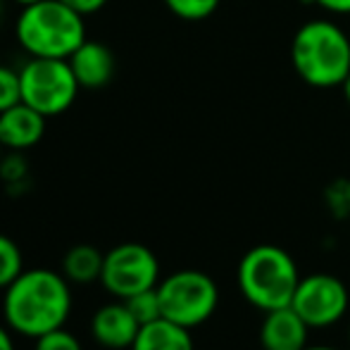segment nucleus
<instances>
[{
  "label": "nucleus",
  "mask_w": 350,
  "mask_h": 350,
  "mask_svg": "<svg viewBox=\"0 0 350 350\" xmlns=\"http://www.w3.org/2000/svg\"><path fill=\"white\" fill-rule=\"evenodd\" d=\"M70 312V281L53 269H27L5 288L3 317L19 336L38 338L62 329Z\"/></svg>",
  "instance_id": "obj_1"
},
{
  "label": "nucleus",
  "mask_w": 350,
  "mask_h": 350,
  "mask_svg": "<svg viewBox=\"0 0 350 350\" xmlns=\"http://www.w3.org/2000/svg\"><path fill=\"white\" fill-rule=\"evenodd\" d=\"M291 62L308 86H341L350 74L348 33L329 19L305 22L291 41Z\"/></svg>",
  "instance_id": "obj_2"
},
{
  "label": "nucleus",
  "mask_w": 350,
  "mask_h": 350,
  "mask_svg": "<svg viewBox=\"0 0 350 350\" xmlns=\"http://www.w3.org/2000/svg\"><path fill=\"white\" fill-rule=\"evenodd\" d=\"M14 36L29 57L70 60L72 53L86 41V24L83 14L62 0H41L22 8L14 24Z\"/></svg>",
  "instance_id": "obj_3"
},
{
  "label": "nucleus",
  "mask_w": 350,
  "mask_h": 350,
  "mask_svg": "<svg viewBox=\"0 0 350 350\" xmlns=\"http://www.w3.org/2000/svg\"><path fill=\"white\" fill-rule=\"evenodd\" d=\"M236 277H239L241 295L253 308L272 312L291 305L298 288L300 272L295 267V260L284 248L260 243L241 258Z\"/></svg>",
  "instance_id": "obj_4"
},
{
  "label": "nucleus",
  "mask_w": 350,
  "mask_h": 350,
  "mask_svg": "<svg viewBox=\"0 0 350 350\" xmlns=\"http://www.w3.org/2000/svg\"><path fill=\"white\" fill-rule=\"evenodd\" d=\"M162 317L193 329L205 324L219 305V288L215 279L198 269H181L157 284Z\"/></svg>",
  "instance_id": "obj_5"
},
{
  "label": "nucleus",
  "mask_w": 350,
  "mask_h": 350,
  "mask_svg": "<svg viewBox=\"0 0 350 350\" xmlns=\"http://www.w3.org/2000/svg\"><path fill=\"white\" fill-rule=\"evenodd\" d=\"M19 79L22 103L46 117H57L70 110L81 88L70 60L60 57H29L19 70Z\"/></svg>",
  "instance_id": "obj_6"
},
{
  "label": "nucleus",
  "mask_w": 350,
  "mask_h": 350,
  "mask_svg": "<svg viewBox=\"0 0 350 350\" xmlns=\"http://www.w3.org/2000/svg\"><path fill=\"white\" fill-rule=\"evenodd\" d=\"M160 262L143 243H120L105 253L100 284L115 298H129L160 284Z\"/></svg>",
  "instance_id": "obj_7"
},
{
  "label": "nucleus",
  "mask_w": 350,
  "mask_h": 350,
  "mask_svg": "<svg viewBox=\"0 0 350 350\" xmlns=\"http://www.w3.org/2000/svg\"><path fill=\"white\" fill-rule=\"evenodd\" d=\"M291 308L310 329H327L341 322L348 312V288L334 274L319 272L300 277Z\"/></svg>",
  "instance_id": "obj_8"
},
{
  "label": "nucleus",
  "mask_w": 350,
  "mask_h": 350,
  "mask_svg": "<svg viewBox=\"0 0 350 350\" xmlns=\"http://www.w3.org/2000/svg\"><path fill=\"white\" fill-rule=\"evenodd\" d=\"M46 115L33 110L27 103H17V105L0 112V143H3V148L24 152L38 146L46 134Z\"/></svg>",
  "instance_id": "obj_9"
},
{
  "label": "nucleus",
  "mask_w": 350,
  "mask_h": 350,
  "mask_svg": "<svg viewBox=\"0 0 350 350\" xmlns=\"http://www.w3.org/2000/svg\"><path fill=\"white\" fill-rule=\"evenodd\" d=\"M141 332V324L126 308V303H107L93 314L91 334L103 348L124 350L131 348Z\"/></svg>",
  "instance_id": "obj_10"
},
{
  "label": "nucleus",
  "mask_w": 350,
  "mask_h": 350,
  "mask_svg": "<svg viewBox=\"0 0 350 350\" xmlns=\"http://www.w3.org/2000/svg\"><path fill=\"white\" fill-rule=\"evenodd\" d=\"M308 332L310 327L291 305L279 308L265 312L262 327H260V346L262 350H305Z\"/></svg>",
  "instance_id": "obj_11"
},
{
  "label": "nucleus",
  "mask_w": 350,
  "mask_h": 350,
  "mask_svg": "<svg viewBox=\"0 0 350 350\" xmlns=\"http://www.w3.org/2000/svg\"><path fill=\"white\" fill-rule=\"evenodd\" d=\"M70 65L81 88H103L115 77V55L100 41H86L72 53Z\"/></svg>",
  "instance_id": "obj_12"
},
{
  "label": "nucleus",
  "mask_w": 350,
  "mask_h": 350,
  "mask_svg": "<svg viewBox=\"0 0 350 350\" xmlns=\"http://www.w3.org/2000/svg\"><path fill=\"white\" fill-rule=\"evenodd\" d=\"M191 329H184L170 319H157L141 327L131 350H196Z\"/></svg>",
  "instance_id": "obj_13"
},
{
  "label": "nucleus",
  "mask_w": 350,
  "mask_h": 350,
  "mask_svg": "<svg viewBox=\"0 0 350 350\" xmlns=\"http://www.w3.org/2000/svg\"><path fill=\"white\" fill-rule=\"evenodd\" d=\"M103 262L105 255L93 245H74L67 250L65 260H62V274L70 284L86 286L93 281H100L103 274Z\"/></svg>",
  "instance_id": "obj_14"
},
{
  "label": "nucleus",
  "mask_w": 350,
  "mask_h": 350,
  "mask_svg": "<svg viewBox=\"0 0 350 350\" xmlns=\"http://www.w3.org/2000/svg\"><path fill=\"white\" fill-rule=\"evenodd\" d=\"M124 303L141 327L162 319V305H160V295H157V286L155 288H148V291H141V293L129 295V298H124Z\"/></svg>",
  "instance_id": "obj_15"
},
{
  "label": "nucleus",
  "mask_w": 350,
  "mask_h": 350,
  "mask_svg": "<svg viewBox=\"0 0 350 350\" xmlns=\"http://www.w3.org/2000/svg\"><path fill=\"white\" fill-rule=\"evenodd\" d=\"M22 272V250L10 236L0 234V288L5 291Z\"/></svg>",
  "instance_id": "obj_16"
},
{
  "label": "nucleus",
  "mask_w": 350,
  "mask_h": 350,
  "mask_svg": "<svg viewBox=\"0 0 350 350\" xmlns=\"http://www.w3.org/2000/svg\"><path fill=\"white\" fill-rule=\"evenodd\" d=\"M172 14L186 22H203L219 8V0H162Z\"/></svg>",
  "instance_id": "obj_17"
},
{
  "label": "nucleus",
  "mask_w": 350,
  "mask_h": 350,
  "mask_svg": "<svg viewBox=\"0 0 350 350\" xmlns=\"http://www.w3.org/2000/svg\"><path fill=\"white\" fill-rule=\"evenodd\" d=\"M22 103V79L12 67L0 65V112Z\"/></svg>",
  "instance_id": "obj_18"
},
{
  "label": "nucleus",
  "mask_w": 350,
  "mask_h": 350,
  "mask_svg": "<svg viewBox=\"0 0 350 350\" xmlns=\"http://www.w3.org/2000/svg\"><path fill=\"white\" fill-rule=\"evenodd\" d=\"M27 174H29V165L22 152H17V150L5 152L3 162H0V179L8 186H19L27 181Z\"/></svg>",
  "instance_id": "obj_19"
},
{
  "label": "nucleus",
  "mask_w": 350,
  "mask_h": 350,
  "mask_svg": "<svg viewBox=\"0 0 350 350\" xmlns=\"http://www.w3.org/2000/svg\"><path fill=\"white\" fill-rule=\"evenodd\" d=\"M327 208L336 219H346L350 215V181L338 179L327 189Z\"/></svg>",
  "instance_id": "obj_20"
},
{
  "label": "nucleus",
  "mask_w": 350,
  "mask_h": 350,
  "mask_svg": "<svg viewBox=\"0 0 350 350\" xmlns=\"http://www.w3.org/2000/svg\"><path fill=\"white\" fill-rule=\"evenodd\" d=\"M33 350H81V343L74 334L67 332L65 327L48 332L36 338V348Z\"/></svg>",
  "instance_id": "obj_21"
},
{
  "label": "nucleus",
  "mask_w": 350,
  "mask_h": 350,
  "mask_svg": "<svg viewBox=\"0 0 350 350\" xmlns=\"http://www.w3.org/2000/svg\"><path fill=\"white\" fill-rule=\"evenodd\" d=\"M65 5H70L72 10H77L79 14H96L98 10H103L107 5V0H62Z\"/></svg>",
  "instance_id": "obj_22"
},
{
  "label": "nucleus",
  "mask_w": 350,
  "mask_h": 350,
  "mask_svg": "<svg viewBox=\"0 0 350 350\" xmlns=\"http://www.w3.org/2000/svg\"><path fill=\"white\" fill-rule=\"evenodd\" d=\"M314 3L332 14H350V0H314Z\"/></svg>",
  "instance_id": "obj_23"
},
{
  "label": "nucleus",
  "mask_w": 350,
  "mask_h": 350,
  "mask_svg": "<svg viewBox=\"0 0 350 350\" xmlns=\"http://www.w3.org/2000/svg\"><path fill=\"white\" fill-rule=\"evenodd\" d=\"M10 332H12V329L0 324V350H14V341Z\"/></svg>",
  "instance_id": "obj_24"
},
{
  "label": "nucleus",
  "mask_w": 350,
  "mask_h": 350,
  "mask_svg": "<svg viewBox=\"0 0 350 350\" xmlns=\"http://www.w3.org/2000/svg\"><path fill=\"white\" fill-rule=\"evenodd\" d=\"M341 91H343V98H346V103L350 105V74L346 77V81L341 83Z\"/></svg>",
  "instance_id": "obj_25"
},
{
  "label": "nucleus",
  "mask_w": 350,
  "mask_h": 350,
  "mask_svg": "<svg viewBox=\"0 0 350 350\" xmlns=\"http://www.w3.org/2000/svg\"><path fill=\"white\" fill-rule=\"evenodd\" d=\"M17 5H22V8H27V5H33V3H41V0H14Z\"/></svg>",
  "instance_id": "obj_26"
},
{
  "label": "nucleus",
  "mask_w": 350,
  "mask_h": 350,
  "mask_svg": "<svg viewBox=\"0 0 350 350\" xmlns=\"http://www.w3.org/2000/svg\"><path fill=\"white\" fill-rule=\"evenodd\" d=\"M305 350H338V348H332V346H308Z\"/></svg>",
  "instance_id": "obj_27"
},
{
  "label": "nucleus",
  "mask_w": 350,
  "mask_h": 350,
  "mask_svg": "<svg viewBox=\"0 0 350 350\" xmlns=\"http://www.w3.org/2000/svg\"><path fill=\"white\" fill-rule=\"evenodd\" d=\"M3 155H5V148H3V143H0V162H3Z\"/></svg>",
  "instance_id": "obj_28"
},
{
  "label": "nucleus",
  "mask_w": 350,
  "mask_h": 350,
  "mask_svg": "<svg viewBox=\"0 0 350 350\" xmlns=\"http://www.w3.org/2000/svg\"><path fill=\"white\" fill-rule=\"evenodd\" d=\"M348 346H350V327H348Z\"/></svg>",
  "instance_id": "obj_29"
},
{
  "label": "nucleus",
  "mask_w": 350,
  "mask_h": 350,
  "mask_svg": "<svg viewBox=\"0 0 350 350\" xmlns=\"http://www.w3.org/2000/svg\"><path fill=\"white\" fill-rule=\"evenodd\" d=\"M0 12H3V3H0Z\"/></svg>",
  "instance_id": "obj_30"
}]
</instances>
